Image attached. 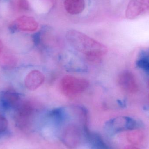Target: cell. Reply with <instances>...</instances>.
<instances>
[{
	"mask_svg": "<svg viewBox=\"0 0 149 149\" xmlns=\"http://www.w3.org/2000/svg\"><path fill=\"white\" fill-rule=\"evenodd\" d=\"M17 3L19 10L25 11L29 9V5L28 0H17Z\"/></svg>",
	"mask_w": 149,
	"mask_h": 149,
	"instance_id": "7c38bea8",
	"label": "cell"
},
{
	"mask_svg": "<svg viewBox=\"0 0 149 149\" xmlns=\"http://www.w3.org/2000/svg\"><path fill=\"white\" fill-rule=\"evenodd\" d=\"M148 88L149 89V79L148 80Z\"/></svg>",
	"mask_w": 149,
	"mask_h": 149,
	"instance_id": "e0dca14e",
	"label": "cell"
},
{
	"mask_svg": "<svg viewBox=\"0 0 149 149\" xmlns=\"http://www.w3.org/2000/svg\"><path fill=\"white\" fill-rule=\"evenodd\" d=\"M89 86V81L84 78L72 75L64 76L60 81L61 93L69 99H74L84 93Z\"/></svg>",
	"mask_w": 149,
	"mask_h": 149,
	"instance_id": "7a4b0ae2",
	"label": "cell"
},
{
	"mask_svg": "<svg viewBox=\"0 0 149 149\" xmlns=\"http://www.w3.org/2000/svg\"><path fill=\"white\" fill-rule=\"evenodd\" d=\"M120 87L127 93L133 94L138 91V86L134 75L128 71L121 72L117 78Z\"/></svg>",
	"mask_w": 149,
	"mask_h": 149,
	"instance_id": "5b68a950",
	"label": "cell"
},
{
	"mask_svg": "<svg viewBox=\"0 0 149 149\" xmlns=\"http://www.w3.org/2000/svg\"><path fill=\"white\" fill-rule=\"evenodd\" d=\"M66 38L74 49L91 62L100 61L107 53L108 49L105 45L78 31H68Z\"/></svg>",
	"mask_w": 149,
	"mask_h": 149,
	"instance_id": "6da1fadb",
	"label": "cell"
},
{
	"mask_svg": "<svg viewBox=\"0 0 149 149\" xmlns=\"http://www.w3.org/2000/svg\"><path fill=\"white\" fill-rule=\"evenodd\" d=\"M141 123L134 118L128 116H120L110 120L106 125L107 130L113 134L140 129Z\"/></svg>",
	"mask_w": 149,
	"mask_h": 149,
	"instance_id": "3957f363",
	"label": "cell"
},
{
	"mask_svg": "<svg viewBox=\"0 0 149 149\" xmlns=\"http://www.w3.org/2000/svg\"><path fill=\"white\" fill-rule=\"evenodd\" d=\"M64 4L65 10L72 15L80 14L85 8L84 0H65Z\"/></svg>",
	"mask_w": 149,
	"mask_h": 149,
	"instance_id": "30bf717a",
	"label": "cell"
},
{
	"mask_svg": "<svg viewBox=\"0 0 149 149\" xmlns=\"http://www.w3.org/2000/svg\"><path fill=\"white\" fill-rule=\"evenodd\" d=\"M2 65L3 67L6 68H11L14 66L15 65V59L12 58L11 57L6 56L5 57L2 61Z\"/></svg>",
	"mask_w": 149,
	"mask_h": 149,
	"instance_id": "4fadbf2b",
	"label": "cell"
},
{
	"mask_svg": "<svg viewBox=\"0 0 149 149\" xmlns=\"http://www.w3.org/2000/svg\"><path fill=\"white\" fill-rule=\"evenodd\" d=\"M38 22L31 17L22 16L17 18L10 25V29L13 31L17 30L33 32L37 30Z\"/></svg>",
	"mask_w": 149,
	"mask_h": 149,
	"instance_id": "52a82bcc",
	"label": "cell"
},
{
	"mask_svg": "<svg viewBox=\"0 0 149 149\" xmlns=\"http://www.w3.org/2000/svg\"><path fill=\"white\" fill-rule=\"evenodd\" d=\"M126 138L127 141L131 145L139 146L141 145L144 142L145 135L142 130L137 129L127 131Z\"/></svg>",
	"mask_w": 149,
	"mask_h": 149,
	"instance_id": "8fae6325",
	"label": "cell"
},
{
	"mask_svg": "<svg viewBox=\"0 0 149 149\" xmlns=\"http://www.w3.org/2000/svg\"><path fill=\"white\" fill-rule=\"evenodd\" d=\"M44 75L40 71L33 70L29 72L24 79V85L28 90L34 91L38 88L45 81Z\"/></svg>",
	"mask_w": 149,
	"mask_h": 149,
	"instance_id": "ba28073f",
	"label": "cell"
},
{
	"mask_svg": "<svg viewBox=\"0 0 149 149\" xmlns=\"http://www.w3.org/2000/svg\"><path fill=\"white\" fill-rule=\"evenodd\" d=\"M1 101L5 108H16L20 103V97L18 93L14 89H9L2 93Z\"/></svg>",
	"mask_w": 149,
	"mask_h": 149,
	"instance_id": "9c48e42d",
	"label": "cell"
},
{
	"mask_svg": "<svg viewBox=\"0 0 149 149\" xmlns=\"http://www.w3.org/2000/svg\"><path fill=\"white\" fill-rule=\"evenodd\" d=\"M123 149H140L139 148L136 147V146H134V145H129V146H127L124 148Z\"/></svg>",
	"mask_w": 149,
	"mask_h": 149,
	"instance_id": "9a60e30c",
	"label": "cell"
},
{
	"mask_svg": "<svg viewBox=\"0 0 149 149\" xmlns=\"http://www.w3.org/2000/svg\"><path fill=\"white\" fill-rule=\"evenodd\" d=\"M149 12V0H130L125 12L126 18L134 20Z\"/></svg>",
	"mask_w": 149,
	"mask_h": 149,
	"instance_id": "277c9868",
	"label": "cell"
},
{
	"mask_svg": "<svg viewBox=\"0 0 149 149\" xmlns=\"http://www.w3.org/2000/svg\"><path fill=\"white\" fill-rule=\"evenodd\" d=\"M8 125L7 120L3 116L0 115V131L5 130Z\"/></svg>",
	"mask_w": 149,
	"mask_h": 149,
	"instance_id": "5bb4252c",
	"label": "cell"
},
{
	"mask_svg": "<svg viewBox=\"0 0 149 149\" xmlns=\"http://www.w3.org/2000/svg\"><path fill=\"white\" fill-rule=\"evenodd\" d=\"M2 43L1 41V40H0V54H1V52L2 49Z\"/></svg>",
	"mask_w": 149,
	"mask_h": 149,
	"instance_id": "2e32d148",
	"label": "cell"
},
{
	"mask_svg": "<svg viewBox=\"0 0 149 149\" xmlns=\"http://www.w3.org/2000/svg\"><path fill=\"white\" fill-rule=\"evenodd\" d=\"M62 140L65 145L69 148H75L81 141V133L79 128L75 125H68L64 130Z\"/></svg>",
	"mask_w": 149,
	"mask_h": 149,
	"instance_id": "8992f818",
	"label": "cell"
}]
</instances>
